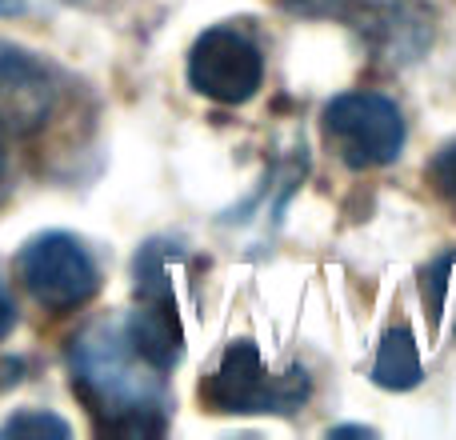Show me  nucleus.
Listing matches in <instances>:
<instances>
[{
  "label": "nucleus",
  "mask_w": 456,
  "mask_h": 440,
  "mask_svg": "<svg viewBox=\"0 0 456 440\" xmlns=\"http://www.w3.org/2000/svg\"><path fill=\"white\" fill-rule=\"evenodd\" d=\"M77 388L88 401V412L101 417L109 433L152 436L165 428V380L136 348L128 345L125 324H96L72 345Z\"/></svg>",
  "instance_id": "nucleus-1"
},
{
  "label": "nucleus",
  "mask_w": 456,
  "mask_h": 440,
  "mask_svg": "<svg viewBox=\"0 0 456 440\" xmlns=\"http://www.w3.org/2000/svg\"><path fill=\"white\" fill-rule=\"evenodd\" d=\"M216 412H297L313 396V380L300 364L289 372H268L252 340H232L221 364L200 388Z\"/></svg>",
  "instance_id": "nucleus-2"
},
{
  "label": "nucleus",
  "mask_w": 456,
  "mask_h": 440,
  "mask_svg": "<svg viewBox=\"0 0 456 440\" xmlns=\"http://www.w3.org/2000/svg\"><path fill=\"white\" fill-rule=\"evenodd\" d=\"M324 141L348 168L393 165L404 149V117L380 93H345L324 104Z\"/></svg>",
  "instance_id": "nucleus-3"
},
{
  "label": "nucleus",
  "mask_w": 456,
  "mask_h": 440,
  "mask_svg": "<svg viewBox=\"0 0 456 440\" xmlns=\"http://www.w3.org/2000/svg\"><path fill=\"white\" fill-rule=\"evenodd\" d=\"M16 276H20L24 292L53 313L85 305L101 289V273H96L88 249L69 232H45L24 244L16 257Z\"/></svg>",
  "instance_id": "nucleus-4"
},
{
  "label": "nucleus",
  "mask_w": 456,
  "mask_h": 440,
  "mask_svg": "<svg viewBox=\"0 0 456 440\" xmlns=\"http://www.w3.org/2000/svg\"><path fill=\"white\" fill-rule=\"evenodd\" d=\"M265 80V56L248 32L232 24L200 32L189 53V85L216 104H244Z\"/></svg>",
  "instance_id": "nucleus-5"
},
{
  "label": "nucleus",
  "mask_w": 456,
  "mask_h": 440,
  "mask_svg": "<svg viewBox=\"0 0 456 440\" xmlns=\"http://www.w3.org/2000/svg\"><path fill=\"white\" fill-rule=\"evenodd\" d=\"M53 104V77L32 53L0 40V117L20 125L45 117Z\"/></svg>",
  "instance_id": "nucleus-6"
},
{
  "label": "nucleus",
  "mask_w": 456,
  "mask_h": 440,
  "mask_svg": "<svg viewBox=\"0 0 456 440\" xmlns=\"http://www.w3.org/2000/svg\"><path fill=\"white\" fill-rule=\"evenodd\" d=\"M125 337H128V345L136 348V356H144L152 369L168 372L184 353L176 300L173 297H141V308L125 321Z\"/></svg>",
  "instance_id": "nucleus-7"
},
{
  "label": "nucleus",
  "mask_w": 456,
  "mask_h": 440,
  "mask_svg": "<svg viewBox=\"0 0 456 440\" xmlns=\"http://www.w3.org/2000/svg\"><path fill=\"white\" fill-rule=\"evenodd\" d=\"M372 380L380 388H393V393L420 385V348L412 340L409 324H396V329L385 332V345H380L377 361H372Z\"/></svg>",
  "instance_id": "nucleus-8"
},
{
  "label": "nucleus",
  "mask_w": 456,
  "mask_h": 440,
  "mask_svg": "<svg viewBox=\"0 0 456 440\" xmlns=\"http://www.w3.org/2000/svg\"><path fill=\"white\" fill-rule=\"evenodd\" d=\"M428 184H433L436 197L456 213V141L444 144L433 157V165H428Z\"/></svg>",
  "instance_id": "nucleus-9"
},
{
  "label": "nucleus",
  "mask_w": 456,
  "mask_h": 440,
  "mask_svg": "<svg viewBox=\"0 0 456 440\" xmlns=\"http://www.w3.org/2000/svg\"><path fill=\"white\" fill-rule=\"evenodd\" d=\"M16 433H40V436H72V428L64 425L61 417H53V412H16L12 420H8L4 428H0V436H16Z\"/></svg>",
  "instance_id": "nucleus-10"
},
{
  "label": "nucleus",
  "mask_w": 456,
  "mask_h": 440,
  "mask_svg": "<svg viewBox=\"0 0 456 440\" xmlns=\"http://www.w3.org/2000/svg\"><path fill=\"white\" fill-rule=\"evenodd\" d=\"M284 4L305 16H332V12H345L353 0H284Z\"/></svg>",
  "instance_id": "nucleus-11"
},
{
  "label": "nucleus",
  "mask_w": 456,
  "mask_h": 440,
  "mask_svg": "<svg viewBox=\"0 0 456 440\" xmlns=\"http://www.w3.org/2000/svg\"><path fill=\"white\" fill-rule=\"evenodd\" d=\"M12 324H16V305H12V297L4 292V284H0V340L12 332Z\"/></svg>",
  "instance_id": "nucleus-12"
},
{
  "label": "nucleus",
  "mask_w": 456,
  "mask_h": 440,
  "mask_svg": "<svg viewBox=\"0 0 456 440\" xmlns=\"http://www.w3.org/2000/svg\"><path fill=\"white\" fill-rule=\"evenodd\" d=\"M20 8H24V0H0V16H12Z\"/></svg>",
  "instance_id": "nucleus-13"
}]
</instances>
